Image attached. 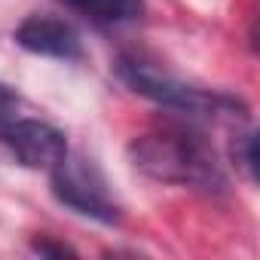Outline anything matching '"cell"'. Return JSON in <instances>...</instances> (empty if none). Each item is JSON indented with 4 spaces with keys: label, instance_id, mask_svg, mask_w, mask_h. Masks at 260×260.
Here are the masks:
<instances>
[{
    "label": "cell",
    "instance_id": "cell-2",
    "mask_svg": "<svg viewBox=\"0 0 260 260\" xmlns=\"http://www.w3.org/2000/svg\"><path fill=\"white\" fill-rule=\"evenodd\" d=\"M116 74L132 92H138V95H144L169 110L187 113V116H242L245 113V107L239 101H233L220 92H205V89L187 86L147 61L119 58Z\"/></svg>",
    "mask_w": 260,
    "mask_h": 260
},
{
    "label": "cell",
    "instance_id": "cell-4",
    "mask_svg": "<svg viewBox=\"0 0 260 260\" xmlns=\"http://www.w3.org/2000/svg\"><path fill=\"white\" fill-rule=\"evenodd\" d=\"M4 141L13 156L28 166V169H46L52 172L64 156H68V141L55 125L40 122V119H13L0 128Z\"/></svg>",
    "mask_w": 260,
    "mask_h": 260
},
{
    "label": "cell",
    "instance_id": "cell-1",
    "mask_svg": "<svg viewBox=\"0 0 260 260\" xmlns=\"http://www.w3.org/2000/svg\"><path fill=\"white\" fill-rule=\"evenodd\" d=\"M132 162L147 178L162 184H178L202 193H223L226 175L214 153V147L205 141V135L193 132L187 125H156L153 132L132 141Z\"/></svg>",
    "mask_w": 260,
    "mask_h": 260
},
{
    "label": "cell",
    "instance_id": "cell-7",
    "mask_svg": "<svg viewBox=\"0 0 260 260\" xmlns=\"http://www.w3.org/2000/svg\"><path fill=\"white\" fill-rule=\"evenodd\" d=\"M242 166H245V172L251 175V178H257V138L254 135H245L242 138Z\"/></svg>",
    "mask_w": 260,
    "mask_h": 260
},
{
    "label": "cell",
    "instance_id": "cell-3",
    "mask_svg": "<svg viewBox=\"0 0 260 260\" xmlns=\"http://www.w3.org/2000/svg\"><path fill=\"white\" fill-rule=\"evenodd\" d=\"M52 193L61 205H68L71 211L101 220V223H116L119 220V208L107 190V181L101 178V172L80 159V156H64L55 169H52Z\"/></svg>",
    "mask_w": 260,
    "mask_h": 260
},
{
    "label": "cell",
    "instance_id": "cell-8",
    "mask_svg": "<svg viewBox=\"0 0 260 260\" xmlns=\"http://www.w3.org/2000/svg\"><path fill=\"white\" fill-rule=\"evenodd\" d=\"M34 251L43 254V257H64V254L74 257V251H71L68 245H55V242H49V239H37V242H34Z\"/></svg>",
    "mask_w": 260,
    "mask_h": 260
},
{
    "label": "cell",
    "instance_id": "cell-9",
    "mask_svg": "<svg viewBox=\"0 0 260 260\" xmlns=\"http://www.w3.org/2000/svg\"><path fill=\"white\" fill-rule=\"evenodd\" d=\"M16 107V95L7 89V86H0V122H4L10 116V110Z\"/></svg>",
    "mask_w": 260,
    "mask_h": 260
},
{
    "label": "cell",
    "instance_id": "cell-6",
    "mask_svg": "<svg viewBox=\"0 0 260 260\" xmlns=\"http://www.w3.org/2000/svg\"><path fill=\"white\" fill-rule=\"evenodd\" d=\"M68 7L83 13L86 19L98 25H119V22H132L141 16L144 0H64Z\"/></svg>",
    "mask_w": 260,
    "mask_h": 260
},
{
    "label": "cell",
    "instance_id": "cell-5",
    "mask_svg": "<svg viewBox=\"0 0 260 260\" xmlns=\"http://www.w3.org/2000/svg\"><path fill=\"white\" fill-rule=\"evenodd\" d=\"M16 43L34 55H49L64 61L83 55L80 34L64 19H55V16H28L16 28Z\"/></svg>",
    "mask_w": 260,
    "mask_h": 260
}]
</instances>
